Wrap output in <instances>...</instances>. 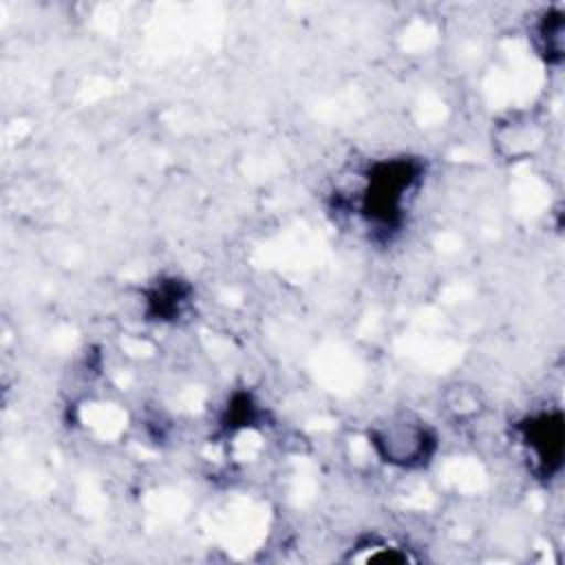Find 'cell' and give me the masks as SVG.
Segmentation results:
<instances>
[{
    "label": "cell",
    "instance_id": "cell-3",
    "mask_svg": "<svg viewBox=\"0 0 565 565\" xmlns=\"http://www.w3.org/2000/svg\"><path fill=\"white\" fill-rule=\"evenodd\" d=\"M514 435L530 470L539 479L550 481L561 472L565 457V417L558 406L527 413L516 422Z\"/></svg>",
    "mask_w": 565,
    "mask_h": 565
},
{
    "label": "cell",
    "instance_id": "cell-6",
    "mask_svg": "<svg viewBox=\"0 0 565 565\" xmlns=\"http://www.w3.org/2000/svg\"><path fill=\"white\" fill-rule=\"evenodd\" d=\"M192 298V287L188 280L177 276L159 278L146 289V313L157 322H177Z\"/></svg>",
    "mask_w": 565,
    "mask_h": 565
},
{
    "label": "cell",
    "instance_id": "cell-1",
    "mask_svg": "<svg viewBox=\"0 0 565 565\" xmlns=\"http://www.w3.org/2000/svg\"><path fill=\"white\" fill-rule=\"evenodd\" d=\"M424 179V163L415 157H384L362 174L358 214L375 232H393L402 225L408 199Z\"/></svg>",
    "mask_w": 565,
    "mask_h": 565
},
{
    "label": "cell",
    "instance_id": "cell-5",
    "mask_svg": "<svg viewBox=\"0 0 565 565\" xmlns=\"http://www.w3.org/2000/svg\"><path fill=\"white\" fill-rule=\"evenodd\" d=\"M530 44L547 66H558L563 62L565 11L561 7H547L530 22Z\"/></svg>",
    "mask_w": 565,
    "mask_h": 565
},
{
    "label": "cell",
    "instance_id": "cell-2",
    "mask_svg": "<svg viewBox=\"0 0 565 565\" xmlns=\"http://www.w3.org/2000/svg\"><path fill=\"white\" fill-rule=\"evenodd\" d=\"M366 441L380 463L402 472L428 468L441 444L435 424L411 408H395L380 415L369 426Z\"/></svg>",
    "mask_w": 565,
    "mask_h": 565
},
{
    "label": "cell",
    "instance_id": "cell-8",
    "mask_svg": "<svg viewBox=\"0 0 565 565\" xmlns=\"http://www.w3.org/2000/svg\"><path fill=\"white\" fill-rule=\"evenodd\" d=\"M446 408L459 417V419H468V417H475L481 408V399H479V391L472 388V386H466V384H457L448 391V397H446Z\"/></svg>",
    "mask_w": 565,
    "mask_h": 565
},
{
    "label": "cell",
    "instance_id": "cell-4",
    "mask_svg": "<svg viewBox=\"0 0 565 565\" xmlns=\"http://www.w3.org/2000/svg\"><path fill=\"white\" fill-rule=\"evenodd\" d=\"M550 139V121L539 110H512L490 132L492 152L508 163L534 159Z\"/></svg>",
    "mask_w": 565,
    "mask_h": 565
},
{
    "label": "cell",
    "instance_id": "cell-9",
    "mask_svg": "<svg viewBox=\"0 0 565 565\" xmlns=\"http://www.w3.org/2000/svg\"><path fill=\"white\" fill-rule=\"evenodd\" d=\"M258 413H256V404L249 395L245 393H236L230 404H227V413L223 419L225 430H236V428H247L256 422Z\"/></svg>",
    "mask_w": 565,
    "mask_h": 565
},
{
    "label": "cell",
    "instance_id": "cell-7",
    "mask_svg": "<svg viewBox=\"0 0 565 565\" xmlns=\"http://www.w3.org/2000/svg\"><path fill=\"white\" fill-rule=\"evenodd\" d=\"M347 561L355 563H413L415 556L408 552V547L384 539V536H364L355 545H351V552Z\"/></svg>",
    "mask_w": 565,
    "mask_h": 565
}]
</instances>
